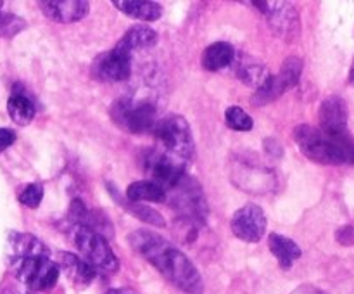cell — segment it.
Returning <instances> with one entry per match:
<instances>
[{
	"mask_svg": "<svg viewBox=\"0 0 354 294\" xmlns=\"http://www.w3.org/2000/svg\"><path fill=\"white\" fill-rule=\"evenodd\" d=\"M131 248L159 273L166 277L173 286L185 294H203L204 284L199 270L178 248L152 230H135L128 235Z\"/></svg>",
	"mask_w": 354,
	"mask_h": 294,
	"instance_id": "1",
	"label": "cell"
},
{
	"mask_svg": "<svg viewBox=\"0 0 354 294\" xmlns=\"http://www.w3.org/2000/svg\"><path fill=\"white\" fill-rule=\"evenodd\" d=\"M7 261L19 282L33 291H47L59 280L57 263L52 259L47 246L31 234L10 232L7 237Z\"/></svg>",
	"mask_w": 354,
	"mask_h": 294,
	"instance_id": "2",
	"label": "cell"
},
{
	"mask_svg": "<svg viewBox=\"0 0 354 294\" xmlns=\"http://www.w3.org/2000/svg\"><path fill=\"white\" fill-rule=\"evenodd\" d=\"M297 147L311 161L324 165H353L354 140L348 135H330L318 127L299 125L294 128Z\"/></svg>",
	"mask_w": 354,
	"mask_h": 294,
	"instance_id": "3",
	"label": "cell"
},
{
	"mask_svg": "<svg viewBox=\"0 0 354 294\" xmlns=\"http://www.w3.org/2000/svg\"><path fill=\"white\" fill-rule=\"evenodd\" d=\"M156 138L162 147V152L187 163L194 158L196 144H194L192 130L189 121L180 114H168L156 123Z\"/></svg>",
	"mask_w": 354,
	"mask_h": 294,
	"instance_id": "4",
	"label": "cell"
},
{
	"mask_svg": "<svg viewBox=\"0 0 354 294\" xmlns=\"http://www.w3.org/2000/svg\"><path fill=\"white\" fill-rule=\"evenodd\" d=\"M80 258L85 259L95 272L114 273L118 270V258L104 235L85 227H76L73 235Z\"/></svg>",
	"mask_w": 354,
	"mask_h": 294,
	"instance_id": "5",
	"label": "cell"
},
{
	"mask_svg": "<svg viewBox=\"0 0 354 294\" xmlns=\"http://www.w3.org/2000/svg\"><path fill=\"white\" fill-rule=\"evenodd\" d=\"M166 199L190 221V223H204L207 217V204L199 182L185 173L182 180L171 189L166 190Z\"/></svg>",
	"mask_w": 354,
	"mask_h": 294,
	"instance_id": "6",
	"label": "cell"
},
{
	"mask_svg": "<svg viewBox=\"0 0 354 294\" xmlns=\"http://www.w3.org/2000/svg\"><path fill=\"white\" fill-rule=\"evenodd\" d=\"M111 116L114 123L120 125L127 131L135 135L147 134L154 130L156 123V109L149 102H133L130 99H120L111 107Z\"/></svg>",
	"mask_w": 354,
	"mask_h": 294,
	"instance_id": "7",
	"label": "cell"
},
{
	"mask_svg": "<svg viewBox=\"0 0 354 294\" xmlns=\"http://www.w3.org/2000/svg\"><path fill=\"white\" fill-rule=\"evenodd\" d=\"M301 73H303V62H301V59H286L279 75L268 76V78L259 85V89L256 90L251 102L254 104V106H266V104L273 102V100L279 99L286 90L297 85V82H299L301 78Z\"/></svg>",
	"mask_w": 354,
	"mask_h": 294,
	"instance_id": "8",
	"label": "cell"
},
{
	"mask_svg": "<svg viewBox=\"0 0 354 294\" xmlns=\"http://www.w3.org/2000/svg\"><path fill=\"white\" fill-rule=\"evenodd\" d=\"M144 165L145 172L152 176V182L162 187L165 192L185 176V163L162 151H149Z\"/></svg>",
	"mask_w": 354,
	"mask_h": 294,
	"instance_id": "9",
	"label": "cell"
},
{
	"mask_svg": "<svg viewBox=\"0 0 354 294\" xmlns=\"http://www.w3.org/2000/svg\"><path fill=\"white\" fill-rule=\"evenodd\" d=\"M93 75L107 82H123L131 73V52L118 44L106 54H100L93 61Z\"/></svg>",
	"mask_w": 354,
	"mask_h": 294,
	"instance_id": "10",
	"label": "cell"
},
{
	"mask_svg": "<svg viewBox=\"0 0 354 294\" xmlns=\"http://www.w3.org/2000/svg\"><path fill=\"white\" fill-rule=\"evenodd\" d=\"M235 237L245 242H258L266 232L265 211L258 204H245L239 208L230 221Z\"/></svg>",
	"mask_w": 354,
	"mask_h": 294,
	"instance_id": "11",
	"label": "cell"
},
{
	"mask_svg": "<svg viewBox=\"0 0 354 294\" xmlns=\"http://www.w3.org/2000/svg\"><path fill=\"white\" fill-rule=\"evenodd\" d=\"M348 106L346 100L339 95H332L322 102L318 111L320 130L330 135H348Z\"/></svg>",
	"mask_w": 354,
	"mask_h": 294,
	"instance_id": "12",
	"label": "cell"
},
{
	"mask_svg": "<svg viewBox=\"0 0 354 294\" xmlns=\"http://www.w3.org/2000/svg\"><path fill=\"white\" fill-rule=\"evenodd\" d=\"M41 12L57 23H75L88 14L90 3L85 0H45L38 2Z\"/></svg>",
	"mask_w": 354,
	"mask_h": 294,
	"instance_id": "13",
	"label": "cell"
},
{
	"mask_svg": "<svg viewBox=\"0 0 354 294\" xmlns=\"http://www.w3.org/2000/svg\"><path fill=\"white\" fill-rule=\"evenodd\" d=\"M69 218L71 221H75L78 227L90 228V230L97 232V234L104 235L113 234V223L109 221V218L100 214L99 211H92L85 206L82 199H75L69 208Z\"/></svg>",
	"mask_w": 354,
	"mask_h": 294,
	"instance_id": "14",
	"label": "cell"
},
{
	"mask_svg": "<svg viewBox=\"0 0 354 294\" xmlns=\"http://www.w3.org/2000/svg\"><path fill=\"white\" fill-rule=\"evenodd\" d=\"M252 6L261 7V12L268 16L270 24L275 28L279 33H289L290 26L297 24L296 10L283 2H252Z\"/></svg>",
	"mask_w": 354,
	"mask_h": 294,
	"instance_id": "15",
	"label": "cell"
},
{
	"mask_svg": "<svg viewBox=\"0 0 354 294\" xmlns=\"http://www.w3.org/2000/svg\"><path fill=\"white\" fill-rule=\"evenodd\" d=\"M55 263L59 265V270H64L69 279L75 284H78V286L90 284L97 273L85 259H82L76 255H71V252H59L57 261Z\"/></svg>",
	"mask_w": 354,
	"mask_h": 294,
	"instance_id": "16",
	"label": "cell"
},
{
	"mask_svg": "<svg viewBox=\"0 0 354 294\" xmlns=\"http://www.w3.org/2000/svg\"><path fill=\"white\" fill-rule=\"evenodd\" d=\"M113 3L127 16L145 21V23L158 21L162 16L161 3L152 2V0H114Z\"/></svg>",
	"mask_w": 354,
	"mask_h": 294,
	"instance_id": "17",
	"label": "cell"
},
{
	"mask_svg": "<svg viewBox=\"0 0 354 294\" xmlns=\"http://www.w3.org/2000/svg\"><path fill=\"white\" fill-rule=\"evenodd\" d=\"M268 246L270 251L273 252V256H275L277 261L283 270L290 268L292 263L301 258V248L292 239L286 237V235L272 234L268 239Z\"/></svg>",
	"mask_w": 354,
	"mask_h": 294,
	"instance_id": "18",
	"label": "cell"
},
{
	"mask_svg": "<svg viewBox=\"0 0 354 294\" xmlns=\"http://www.w3.org/2000/svg\"><path fill=\"white\" fill-rule=\"evenodd\" d=\"M235 50L230 44L227 42H216V44L209 45L203 54V68L207 71H220V69L227 68L234 61Z\"/></svg>",
	"mask_w": 354,
	"mask_h": 294,
	"instance_id": "19",
	"label": "cell"
},
{
	"mask_svg": "<svg viewBox=\"0 0 354 294\" xmlns=\"http://www.w3.org/2000/svg\"><path fill=\"white\" fill-rule=\"evenodd\" d=\"M127 199L130 203H140V201L162 203V201H166V192L162 187H159L152 180H138L127 189Z\"/></svg>",
	"mask_w": 354,
	"mask_h": 294,
	"instance_id": "20",
	"label": "cell"
},
{
	"mask_svg": "<svg viewBox=\"0 0 354 294\" xmlns=\"http://www.w3.org/2000/svg\"><path fill=\"white\" fill-rule=\"evenodd\" d=\"M156 40H158V33L151 26H147V24H135L123 35V38L118 44L123 45L130 52H133L135 48L154 45Z\"/></svg>",
	"mask_w": 354,
	"mask_h": 294,
	"instance_id": "21",
	"label": "cell"
},
{
	"mask_svg": "<svg viewBox=\"0 0 354 294\" xmlns=\"http://www.w3.org/2000/svg\"><path fill=\"white\" fill-rule=\"evenodd\" d=\"M7 111L14 123L28 125L35 118V106L24 93L14 92L7 100Z\"/></svg>",
	"mask_w": 354,
	"mask_h": 294,
	"instance_id": "22",
	"label": "cell"
},
{
	"mask_svg": "<svg viewBox=\"0 0 354 294\" xmlns=\"http://www.w3.org/2000/svg\"><path fill=\"white\" fill-rule=\"evenodd\" d=\"M225 121L232 130L249 131L252 128V118L237 106H232L225 111Z\"/></svg>",
	"mask_w": 354,
	"mask_h": 294,
	"instance_id": "23",
	"label": "cell"
},
{
	"mask_svg": "<svg viewBox=\"0 0 354 294\" xmlns=\"http://www.w3.org/2000/svg\"><path fill=\"white\" fill-rule=\"evenodd\" d=\"M41 199H44V187L40 183H28L19 192V203L31 210L40 206Z\"/></svg>",
	"mask_w": 354,
	"mask_h": 294,
	"instance_id": "24",
	"label": "cell"
},
{
	"mask_svg": "<svg viewBox=\"0 0 354 294\" xmlns=\"http://www.w3.org/2000/svg\"><path fill=\"white\" fill-rule=\"evenodd\" d=\"M24 26L26 23L21 17L0 10V37H12V35L19 33Z\"/></svg>",
	"mask_w": 354,
	"mask_h": 294,
	"instance_id": "25",
	"label": "cell"
},
{
	"mask_svg": "<svg viewBox=\"0 0 354 294\" xmlns=\"http://www.w3.org/2000/svg\"><path fill=\"white\" fill-rule=\"evenodd\" d=\"M128 210H130L137 218H140V220L147 221V223H151V225H156V227H165L166 225L161 214H159L156 210H152V208L142 206V204L135 203V206H131L130 204V206H128Z\"/></svg>",
	"mask_w": 354,
	"mask_h": 294,
	"instance_id": "26",
	"label": "cell"
},
{
	"mask_svg": "<svg viewBox=\"0 0 354 294\" xmlns=\"http://www.w3.org/2000/svg\"><path fill=\"white\" fill-rule=\"evenodd\" d=\"M16 140V134L9 128H0V151H6L7 147L14 144Z\"/></svg>",
	"mask_w": 354,
	"mask_h": 294,
	"instance_id": "27",
	"label": "cell"
},
{
	"mask_svg": "<svg viewBox=\"0 0 354 294\" xmlns=\"http://www.w3.org/2000/svg\"><path fill=\"white\" fill-rule=\"evenodd\" d=\"M107 294H138V293H137V291H133V289H128V287H123V289L109 291Z\"/></svg>",
	"mask_w": 354,
	"mask_h": 294,
	"instance_id": "28",
	"label": "cell"
},
{
	"mask_svg": "<svg viewBox=\"0 0 354 294\" xmlns=\"http://www.w3.org/2000/svg\"><path fill=\"white\" fill-rule=\"evenodd\" d=\"M294 294H324V293L311 289V287H303V289H297Z\"/></svg>",
	"mask_w": 354,
	"mask_h": 294,
	"instance_id": "29",
	"label": "cell"
},
{
	"mask_svg": "<svg viewBox=\"0 0 354 294\" xmlns=\"http://www.w3.org/2000/svg\"><path fill=\"white\" fill-rule=\"evenodd\" d=\"M349 83H351V85H354V62H353L351 73H349Z\"/></svg>",
	"mask_w": 354,
	"mask_h": 294,
	"instance_id": "30",
	"label": "cell"
}]
</instances>
